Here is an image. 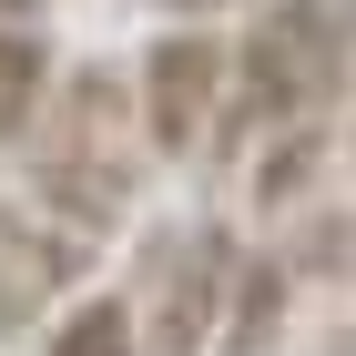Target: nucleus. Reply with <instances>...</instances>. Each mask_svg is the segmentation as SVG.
I'll return each instance as SVG.
<instances>
[{
  "mask_svg": "<svg viewBox=\"0 0 356 356\" xmlns=\"http://www.w3.org/2000/svg\"><path fill=\"white\" fill-rule=\"evenodd\" d=\"M21 143H31V204L51 224H72L82 245L122 224V204L143 193V163H153L122 72H72V82H51Z\"/></svg>",
  "mask_w": 356,
  "mask_h": 356,
  "instance_id": "f257e3e1",
  "label": "nucleus"
},
{
  "mask_svg": "<svg viewBox=\"0 0 356 356\" xmlns=\"http://www.w3.org/2000/svg\"><path fill=\"white\" fill-rule=\"evenodd\" d=\"M356 72V0H265L234 41V92H224L214 143H316Z\"/></svg>",
  "mask_w": 356,
  "mask_h": 356,
  "instance_id": "f03ea898",
  "label": "nucleus"
},
{
  "mask_svg": "<svg viewBox=\"0 0 356 356\" xmlns=\"http://www.w3.org/2000/svg\"><path fill=\"white\" fill-rule=\"evenodd\" d=\"M224 296H234V234L224 224H173L143 254V296H133L143 356H204L224 326Z\"/></svg>",
  "mask_w": 356,
  "mask_h": 356,
  "instance_id": "7ed1b4c3",
  "label": "nucleus"
},
{
  "mask_svg": "<svg viewBox=\"0 0 356 356\" xmlns=\"http://www.w3.org/2000/svg\"><path fill=\"white\" fill-rule=\"evenodd\" d=\"M224 92H234V41L214 31H163L133 72V112H143V143L153 153H204L224 122Z\"/></svg>",
  "mask_w": 356,
  "mask_h": 356,
  "instance_id": "20e7f679",
  "label": "nucleus"
},
{
  "mask_svg": "<svg viewBox=\"0 0 356 356\" xmlns=\"http://www.w3.org/2000/svg\"><path fill=\"white\" fill-rule=\"evenodd\" d=\"M82 254L92 245L72 234V224H51L41 204H0V336L31 326V316L82 275Z\"/></svg>",
  "mask_w": 356,
  "mask_h": 356,
  "instance_id": "39448f33",
  "label": "nucleus"
},
{
  "mask_svg": "<svg viewBox=\"0 0 356 356\" xmlns=\"http://www.w3.org/2000/svg\"><path fill=\"white\" fill-rule=\"evenodd\" d=\"M41 92H51V41H41V21H0V153L31 133Z\"/></svg>",
  "mask_w": 356,
  "mask_h": 356,
  "instance_id": "423d86ee",
  "label": "nucleus"
},
{
  "mask_svg": "<svg viewBox=\"0 0 356 356\" xmlns=\"http://www.w3.org/2000/svg\"><path fill=\"white\" fill-rule=\"evenodd\" d=\"M51 356H143L133 296H82V305L51 326Z\"/></svg>",
  "mask_w": 356,
  "mask_h": 356,
  "instance_id": "0eeeda50",
  "label": "nucleus"
},
{
  "mask_svg": "<svg viewBox=\"0 0 356 356\" xmlns=\"http://www.w3.org/2000/svg\"><path fill=\"white\" fill-rule=\"evenodd\" d=\"M0 21H41V0H0Z\"/></svg>",
  "mask_w": 356,
  "mask_h": 356,
  "instance_id": "6e6552de",
  "label": "nucleus"
},
{
  "mask_svg": "<svg viewBox=\"0 0 356 356\" xmlns=\"http://www.w3.org/2000/svg\"><path fill=\"white\" fill-rule=\"evenodd\" d=\"M184 10H214V0H184Z\"/></svg>",
  "mask_w": 356,
  "mask_h": 356,
  "instance_id": "1a4fd4ad",
  "label": "nucleus"
}]
</instances>
